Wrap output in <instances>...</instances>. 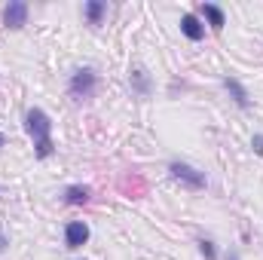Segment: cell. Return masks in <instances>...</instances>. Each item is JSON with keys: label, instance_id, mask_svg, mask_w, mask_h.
Returning a JSON list of instances; mask_svg holds the SVG:
<instances>
[{"label": "cell", "instance_id": "6", "mask_svg": "<svg viewBox=\"0 0 263 260\" xmlns=\"http://www.w3.org/2000/svg\"><path fill=\"white\" fill-rule=\"evenodd\" d=\"M223 89L230 92V98L239 104V107H251V98H248V92H245V86L236 80V77H223Z\"/></svg>", "mask_w": 263, "mask_h": 260}, {"label": "cell", "instance_id": "10", "mask_svg": "<svg viewBox=\"0 0 263 260\" xmlns=\"http://www.w3.org/2000/svg\"><path fill=\"white\" fill-rule=\"evenodd\" d=\"M89 187H80V184H73V187H67L65 190V202L67 205H86L89 202Z\"/></svg>", "mask_w": 263, "mask_h": 260}, {"label": "cell", "instance_id": "5", "mask_svg": "<svg viewBox=\"0 0 263 260\" xmlns=\"http://www.w3.org/2000/svg\"><path fill=\"white\" fill-rule=\"evenodd\" d=\"M89 242V227L83 220H70L65 227V245L73 251V248H83Z\"/></svg>", "mask_w": 263, "mask_h": 260}, {"label": "cell", "instance_id": "8", "mask_svg": "<svg viewBox=\"0 0 263 260\" xmlns=\"http://www.w3.org/2000/svg\"><path fill=\"white\" fill-rule=\"evenodd\" d=\"M202 15L208 18V25H211L214 31H223V25H227V15H223V9H220L217 3H202Z\"/></svg>", "mask_w": 263, "mask_h": 260}, {"label": "cell", "instance_id": "12", "mask_svg": "<svg viewBox=\"0 0 263 260\" xmlns=\"http://www.w3.org/2000/svg\"><path fill=\"white\" fill-rule=\"evenodd\" d=\"M199 254L205 260H217V248H214V242L211 239H199Z\"/></svg>", "mask_w": 263, "mask_h": 260}, {"label": "cell", "instance_id": "7", "mask_svg": "<svg viewBox=\"0 0 263 260\" xmlns=\"http://www.w3.org/2000/svg\"><path fill=\"white\" fill-rule=\"evenodd\" d=\"M181 31H184V37H187V40H193V43L205 37V25L199 22V18L193 15V12H187V15H181Z\"/></svg>", "mask_w": 263, "mask_h": 260}, {"label": "cell", "instance_id": "13", "mask_svg": "<svg viewBox=\"0 0 263 260\" xmlns=\"http://www.w3.org/2000/svg\"><path fill=\"white\" fill-rule=\"evenodd\" d=\"M251 147H254V153H257V156H263V135H254Z\"/></svg>", "mask_w": 263, "mask_h": 260}, {"label": "cell", "instance_id": "4", "mask_svg": "<svg viewBox=\"0 0 263 260\" xmlns=\"http://www.w3.org/2000/svg\"><path fill=\"white\" fill-rule=\"evenodd\" d=\"M3 25L12 28V31L25 28V25H28V3H22V0L6 3V9H3Z\"/></svg>", "mask_w": 263, "mask_h": 260}, {"label": "cell", "instance_id": "15", "mask_svg": "<svg viewBox=\"0 0 263 260\" xmlns=\"http://www.w3.org/2000/svg\"><path fill=\"white\" fill-rule=\"evenodd\" d=\"M227 260H239V254H236V251H230V254H227Z\"/></svg>", "mask_w": 263, "mask_h": 260}, {"label": "cell", "instance_id": "14", "mask_svg": "<svg viewBox=\"0 0 263 260\" xmlns=\"http://www.w3.org/2000/svg\"><path fill=\"white\" fill-rule=\"evenodd\" d=\"M0 251H6V236L0 233Z\"/></svg>", "mask_w": 263, "mask_h": 260}, {"label": "cell", "instance_id": "1", "mask_svg": "<svg viewBox=\"0 0 263 260\" xmlns=\"http://www.w3.org/2000/svg\"><path fill=\"white\" fill-rule=\"evenodd\" d=\"M25 129L34 138V153H37L40 159L52 156V150H55V144H52V120L46 117V110L31 107V110L25 114Z\"/></svg>", "mask_w": 263, "mask_h": 260}, {"label": "cell", "instance_id": "16", "mask_svg": "<svg viewBox=\"0 0 263 260\" xmlns=\"http://www.w3.org/2000/svg\"><path fill=\"white\" fill-rule=\"evenodd\" d=\"M0 147H6V135H0Z\"/></svg>", "mask_w": 263, "mask_h": 260}, {"label": "cell", "instance_id": "9", "mask_svg": "<svg viewBox=\"0 0 263 260\" xmlns=\"http://www.w3.org/2000/svg\"><path fill=\"white\" fill-rule=\"evenodd\" d=\"M104 12H107V3H104V0H89V3H86V22H89V25H101Z\"/></svg>", "mask_w": 263, "mask_h": 260}, {"label": "cell", "instance_id": "2", "mask_svg": "<svg viewBox=\"0 0 263 260\" xmlns=\"http://www.w3.org/2000/svg\"><path fill=\"white\" fill-rule=\"evenodd\" d=\"M95 86H98V73H95L92 67H80V70H73V77H70V83H67V92L83 101V98H92Z\"/></svg>", "mask_w": 263, "mask_h": 260}, {"label": "cell", "instance_id": "3", "mask_svg": "<svg viewBox=\"0 0 263 260\" xmlns=\"http://www.w3.org/2000/svg\"><path fill=\"white\" fill-rule=\"evenodd\" d=\"M168 172H172V178L175 181H181L184 187H190V190H205L208 187V178H205V172H199L193 165H187V162H168Z\"/></svg>", "mask_w": 263, "mask_h": 260}, {"label": "cell", "instance_id": "11", "mask_svg": "<svg viewBox=\"0 0 263 260\" xmlns=\"http://www.w3.org/2000/svg\"><path fill=\"white\" fill-rule=\"evenodd\" d=\"M132 86H135L138 95H150V80H147V73H144L141 67L132 70Z\"/></svg>", "mask_w": 263, "mask_h": 260}]
</instances>
